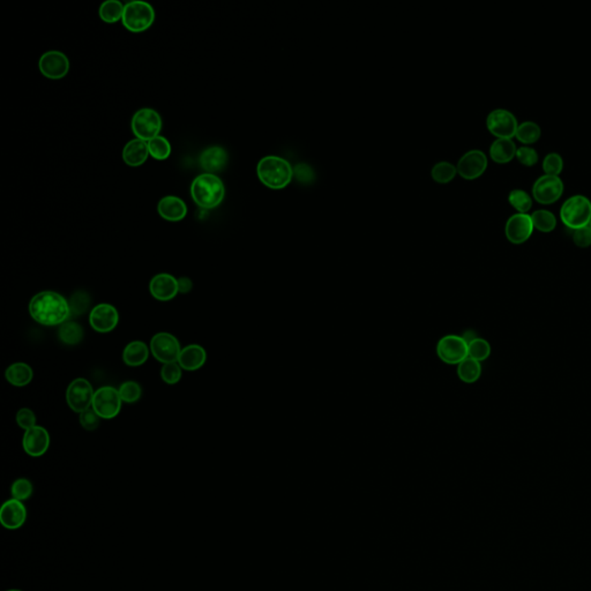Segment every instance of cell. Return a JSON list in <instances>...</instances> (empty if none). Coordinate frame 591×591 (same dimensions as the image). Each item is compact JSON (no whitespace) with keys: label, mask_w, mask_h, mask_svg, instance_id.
Instances as JSON below:
<instances>
[{"label":"cell","mask_w":591,"mask_h":591,"mask_svg":"<svg viewBox=\"0 0 591 591\" xmlns=\"http://www.w3.org/2000/svg\"><path fill=\"white\" fill-rule=\"evenodd\" d=\"M29 315L37 324L47 327L60 326L71 318L69 300L56 291H41L30 299Z\"/></svg>","instance_id":"cell-1"},{"label":"cell","mask_w":591,"mask_h":591,"mask_svg":"<svg viewBox=\"0 0 591 591\" xmlns=\"http://www.w3.org/2000/svg\"><path fill=\"white\" fill-rule=\"evenodd\" d=\"M259 180L271 189H283L293 177V168L289 160L277 155H268L257 165Z\"/></svg>","instance_id":"cell-2"},{"label":"cell","mask_w":591,"mask_h":591,"mask_svg":"<svg viewBox=\"0 0 591 591\" xmlns=\"http://www.w3.org/2000/svg\"><path fill=\"white\" fill-rule=\"evenodd\" d=\"M226 187L222 180L211 173L199 175L191 185V197L197 205L213 209L223 201Z\"/></svg>","instance_id":"cell-3"},{"label":"cell","mask_w":591,"mask_h":591,"mask_svg":"<svg viewBox=\"0 0 591 591\" xmlns=\"http://www.w3.org/2000/svg\"><path fill=\"white\" fill-rule=\"evenodd\" d=\"M560 218L567 227L576 230L587 227L591 220V202L583 195H574L560 209Z\"/></svg>","instance_id":"cell-4"},{"label":"cell","mask_w":591,"mask_h":591,"mask_svg":"<svg viewBox=\"0 0 591 591\" xmlns=\"http://www.w3.org/2000/svg\"><path fill=\"white\" fill-rule=\"evenodd\" d=\"M155 20V11L151 4L134 0L126 4L124 10L123 25L132 33H141L151 28Z\"/></svg>","instance_id":"cell-5"},{"label":"cell","mask_w":591,"mask_h":591,"mask_svg":"<svg viewBox=\"0 0 591 591\" xmlns=\"http://www.w3.org/2000/svg\"><path fill=\"white\" fill-rule=\"evenodd\" d=\"M123 403L117 388L103 386L95 390L91 408L102 419H112L119 415Z\"/></svg>","instance_id":"cell-6"},{"label":"cell","mask_w":591,"mask_h":591,"mask_svg":"<svg viewBox=\"0 0 591 591\" xmlns=\"http://www.w3.org/2000/svg\"><path fill=\"white\" fill-rule=\"evenodd\" d=\"M149 348L154 358L163 365L178 362L182 349L178 339L172 334L165 332L155 334L154 337H151Z\"/></svg>","instance_id":"cell-7"},{"label":"cell","mask_w":591,"mask_h":591,"mask_svg":"<svg viewBox=\"0 0 591 591\" xmlns=\"http://www.w3.org/2000/svg\"><path fill=\"white\" fill-rule=\"evenodd\" d=\"M133 133L136 139L151 141V139L160 136L162 129V119L160 114L154 109H140L132 118Z\"/></svg>","instance_id":"cell-8"},{"label":"cell","mask_w":591,"mask_h":591,"mask_svg":"<svg viewBox=\"0 0 591 591\" xmlns=\"http://www.w3.org/2000/svg\"><path fill=\"white\" fill-rule=\"evenodd\" d=\"M95 390L85 378H78L69 385L66 390V402L69 409L81 414L90 409Z\"/></svg>","instance_id":"cell-9"},{"label":"cell","mask_w":591,"mask_h":591,"mask_svg":"<svg viewBox=\"0 0 591 591\" xmlns=\"http://www.w3.org/2000/svg\"><path fill=\"white\" fill-rule=\"evenodd\" d=\"M437 355L441 362L459 365L468 358V342L459 335H446L438 342Z\"/></svg>","instance_id":"cell-10"},{"label":"cell","mask_w":591,"mask_h":591,"mask_svg":"<svg viewBox=\"0 0 591 591\" xmlns=\"http://www.w3.org/2000/svg\"><path fill=\"white\" fill-rule=\"evenodd\" d=\"M119 324V312L111 304L102 303L89 312V324L98 333L107 334L116 329Z\"/></svg>","instance_id":"cell-11"},{"label":"cell","mask_w":591,"mask_h":591,"mask_svg":"<svg viewBox=\"0 0 591 591\" xmlns=\"http://www.w3.org/2000/svg\"><path fill=\"white\" fill-rule=\"evenodd\" d=\"M486 126L493 136L498 139H512L517 131V120L510 111L497 109L491 111L486 118Z\"/></svg>","instance_id":"cell-12"},{"label":"cell","mask_w":591,"mask_h":591,"mask_svg":"<svg viewBox=\"0 0 591 591\" xmlns=\"http://www.w3.org/2000/svg\"><path fill=\"white\" fill-rule=\"evenodd\" d=\"M563 193V182L557 176L539 177L532 187V194L541 205H551L558 201Z\"/></svg>","instance_id":"cell-13"},{"label":"cell","mask_w":591,"mask_h":591,"mask_svg":"<svg viewBox=\"0 0 591 591\" xmlns=\"http://www.w3.org/2000/svg\"><path fill=\"white\" fill-rule=\"evenodd\" d=\"M488 167V158L479 149H472L462 155L457 162V172L466 180H475L481 176Z\"/></svg>","instance_id":"cell-14"},{"label":"cell","mask_w":591,"mask_h":591,"mask_svg":"<svg viewBox=\"0 0 591 591\" xmlns=\"http://www.w3.org/2000/svg\"><path fill=\"white\" fill-rule=\"evenodd\" d=\"M38 67L42 74L49 79H62L69 73V60L60 51H49L42 56Z\"/></svg>","instance_id":"cell-15"},{"label":"cell","mask_w":591,"mask_h":591,"mask_svg":"<svg viewBox=\"0 0 591 591\" xmlns=\"http://www.w3.org/2000/svg\"><path fill=\"white\" fill-rule=\"evenodd\" d=\"M50 434L47 428L40 425L25 431L23 447L25 454L32 457H40L47 453L50 447Z\"/></svg>","instance_id":"cell-16"},{"label":"cell","mask_w":591,"mask_h":591,"mask_svg":"<svg viewBox=\"0 0 591 591\" xmlns=\"http://www.w3.org/2000/svg\"><path fill=\"white\" fill-rule=\"evenodd\" d=\"M149 291L158 302H170L180 293L178 279L171 274H158L149 282Z\"/></svg>","instance_id":"cell-17"},{"label":"cell","mask_w":591,"mask_h":591,"mask_svg":"<svg viewBox=\"0 0 591 591\" xmlns=\"http://www.w3.org/2000/svg\"><path fill=\"white\" fill-rule=\"evenodd\" d=\"M534 231L532 216L528 214H515L507 221L505 233L513 244H522L527 242Z\"/></svg>","instance_id":"cell-18"},{"label":"cell","mask_w":591,"mask_h":591,"mask_svg":"<svg viewBox=\"0 0 591 591\" xmlns=\"http://www.w3.org/2000/svg\"><path fill=\"white\" fill-rule=\"evenodd\" d=\"M27 508L23 501L10 499L4 503L0 510V522L4 528L16 530L25 525L27 521Z\"/></svg>","instance_id":"cell-19"},{"label":"cell","mask_w":591,"mask_h":591,"mask_svg":"<svg viewBox=\"0 0 591 591\" xmlns=\"http://www.w3.org/2000/svg\"><path fill=\"white\" fill-rule=\"evenodd\" d=\"M228 163V153L223 147L213 146L206 148L199 158V164L206 173L220 172Z\"/></svg>","instance_id":"cell-20"},{"label":"cell","mask_w":591,"mask_h":591,"mask_svg":"<svg viewBox=\"0 0 591 591\" xmlns=\"http://www.w3.org/2000/svg\"><path fill=\"white\" fill-rule=\"evenodd\" d=\"M207 362V351L199 344H189L180 351L178 364L185 371H197Z\"/></svg>","instance_id":"cell-21"},{"label":"cell","mask_w":591,"mask_h":591,"mask_svg":"<svg viewBox=\"0 0 591 591\" xmlns=\"http://www.w3.org/2000/svg\"><path fill=\"white\" fill-rule=\"evenodd\" d=\"M158 214L169 222H180L187 214V206L182 199L168 195L160 199L158 205Z\"/></svg>","instance_id":"cell-22"},{"label":"cell","mask_w":591,"mask_h":591,"mask_svg":"<svg viewBox=\"0 0 591 591\" xmlns=\"http://www.w3.org/2000/svg\"><path fill=\"white\" fill-rule=\"evenodd\" d=\"M148 156H149L148 142L140 139H133L124 147V162L129 167H140L147 160Z\"/></svg>","instance_id":"cell-23"},{"label":"cell","mask_w":591,"mask_h":591,"mask_svg":"<svg viewBox=\"0 0 591 591\" xmlns=\"http://www.w3.org/2000/svg\"><path fill=\"white\" fill-rule=\"evenodd\" d=\"M151 356V348L144 341H133L125 346L123 361L129 368H139L147 362Z\"/></svg>","instance_id":"cell-24"},{"label":"cell","mask_w":591,"mask_h":591,"mask_svg":"<svg viewBox=\"0 0 591 591\" xmlns=\"http://www.w3.org/2000/svg\"><path fill=\"white\" fill-rule=\"evenodd\" d=\"M7 382L14 387L28 386L34 378V371L27 363H13L5 371Z\"/></svg>","instance_id":"cell-25"},{"label":"cell","mask_w":591,"mask_h":591,"mask_svg":"<svg viewBox=\"0 0 591 591\" xmlns=\"http://www.w3.org/2000/svg\"><path fill=\"white\" fill-rule=\"evenodd\" d=\"M516 146L512 139H497L491 145V158L497 163H508L515 158Z\"/></svg>","instance_id":"cell-26"},{"label":"cell","mask_w":591,"mask_h":591,"mask_svg":"<svg viewBox=\"0 0 591 591\" xmlns=\"http://www.w3.org/2000/svg\"><path fill=\"white\" fill-rule=\"evenodd\" d=\"M85 337V330L79 322L74 320H67L63 324H60L58 329V337L59 340L66 346H76L81 343Z\"/></svg>","instance_id":"cell-27"},{"label":"cell","mask_w":591,"mask_h":591,"mask_svg":"<svg viewBox=\"0 0 591 591\" xmlns=\"http://www.w3.org/2000/svg\"><path fill=\"white\" fill-rule=\"evenodd\" d=\"M481 375V363L475 359L466 358L457 365V375L460 380L466 384H474Z\"/></svg>","instance_id":"cell-28"},{"label":"cell","mask_w":591,"mask_h":591,"mask_svg":"<svg viewBox=\"0 0 591 591\" xmlns=\"http://www.w3.org/2000/svg\"><path fill=\"white\" fill-rule=\"evenodd\" d=\"M124 10L125 5L119 0H107L100 6L98 14L104 23H115L123 20Z\"/></svg>","instance_id":"cell-29"},{"label":"cell","mask_w":591,"mask_h":591,"mask_svg":"<svg viewBox=\"0 0 591 591\" xmlns=\"http://www.w3.org/2000/svg\"><path fill=\"white\" fill-rule=\"evenodd\" d=\"M466 339V337H464ZM468 342V357L475 359L477 362H483L488 359L491 355V346L488 341L481 337H474L472 340H467Z\"/></svg>","instance_id":"cell-30"},{"label":"cell","mask_w":591,"mask_h":591,"mask_svg":"<svg viewBox=\"0 0 591 591\" xmlns=\"http://www.w3.org/2000/svg\"><path fill=\"white\" fill-rule=\"evenodd\" d=\"M90 296L86 291H76L71 296L69 299V310H71V318L74 317H80V315H85L86 312L88 311L90 308Z\"/></svg>","instance_id":"cell-31"},{"label":"cell","mask_w":591,"mask_h":591,"mask_svg":"<svg viewBox=\"0 0 591 591\" xmlns=\"http://www.w3.org/2000/svg\"><path fill=\"white\" fill-rule=\"evenodd\" d=\"M148 149H149V155L155 160H167L171 154L170 142L168 141V139L164 136H158L151 139V141H148Z\"/></svg>","instance_id":"cell-32"},{"label":"cell","mask_w":591,"mask_h":591,"mask_svg":"<svg viewBox=\"0 0 591 591\" xmlns=\"http://www.w3.org/2000/svg\"><path fill=\"white\" fill-rule=\"evenodd\" d=\"M515 136L522 144H534L541 138V127L534 122H525L517 127Z\"/></svg>","instance_id":"cell-33"},{"label":"cell","mask_w":591,"mask_h":591,"mask_svg":"<svg viewBox=\"0 0 591 591\" xmlns=\"http://www.w3.org/2000/svg\"><path fill=\"white\" fill-rule=\"evenodd\" d=\"M532 224L534 228L541 233H551L557 227V218L549 211H537L532 213Z\"/></svg>","instance_id":"cell-34"},{"label":"cell","mask_w":591,"mask_h":591,"mask_svg":"<svg viewBox=\"0 0 591 591\" xmlns=\"http://www.w3.org/2000/svg\"><path fill=\"white\" fill-rule=\"evenodd\" d=\"M120 397L123 399L124 403L127 404H133V403L138 402L139 399L142 397V387L141 385L136 382V381H125L120 385L118 388Z\"/></svg>","instance_id":"cell-35"},{"label":"cell","mask_w":591,"mask_h":591,"mask_svg":"<svg viewBox=\"0 0 591 591\" xmlns=\"http://www.w3.org/2000/svg\"><path fill=\"white\" fill-rule=\"evenodd\" d=\"M457 169L454 164L447 160H441L434 164L431 175L434 180L438 182H448L455 177Z\"/></svg>","instance_id":"cell-36"},{"label":"cell","mask_w":591,"mask_h":591,"mask_svg":"<svg viewBox=\"0 0 591 591\" xmlns=\"http://www.w3.org/2000/svg\"><path fill=\"white\" fill-rule=\"evenodd\" d=\"M508 201L519 211L520 214H527L532 209V200L528 193L522 189H514L510 193Z\"/></svg>","instance_id":"cell-37"},{"label":"cell","mask_w":591,"mask_h":591,"mask_svg":"<svg viewBox=\"0 0 591 591\" xmlns=\"http://www.w3.org/2000/svg\"><path fill=\"white\" fill-rule=\"evenodd\" d=\"M33 492H34V488H33L32 481L27 478L16 479L11 486L13 499H16V501H28L29 498L32 497Z\"/></svg>","instance_id":"cell-38"},{"label":"cell","mask_w":591,"mask_h":591,"mask_svg":"<svg viewBox=\"0 0 591 591\" xmlns=\"http://www.w3.org/2000/svg\"><path fill=\"white\" fill-rule=\"evenodd\" d=\"M182 368L178 363L164 364L160 368V378L167 385H177L182 379Z\"/></svg>","instance_id":"cell-39"},{"label":"cell","mask_w":591,"mask_h":591,"mask_svg":"<svg viewBox=\"0 0 591 591\" xmlns=\"http://www.w3.org/2000/svg\"><path fill=\"white\" fill-rule=\"evenodd\" d=\"M563 169V158L557 153L547 155L543 162V170L547 176H559Z\"/></svg>","instance_id":"cell-40"},{"label":"cell","mask_w":591,"mask_h":591,"mask_svg":"<svg viewBox=\"0 0 591 591\" xmlns=\"http://www.w3.org/2000/svg\"><path fill=\"white\" fill-rule=\"evenodd\" d=\"M101 419V417L95 412L93 408L79 414L80 425H81L82 428H85L86 431H95V430H98Z\"/></svg>","instance_id":"cell-41"},{"label":"cell","mask_w":591,"mask_h":591,"mask_svg":"<svg viewBox=\"0 0 591 591\" xmlns=\"http://www.w3.org/2000/svg\"><path fill=\"white\" fill-rule=\"evenodd\" d=\"M16 424L19 425V428H23L25 431L37 425L36 424V421H37L36 415L29 408H23V409H20L19 411L16 412Z\"/></svg>","instance_id":"cell-42"},{"label":"cell","mask_w":591,"mask_h":591,"mask_svg":"<svg viewBox=\"0 0 591 591\" xmlns=\"http://www.w3.org/2000/svg\"><path fill=\"white\" fill-rule=\"evenodd\" d=\"M515 158H517L520 163L525 167H532L537 163L538 154L534 148L521 147L516 151Z\"/></svg>","instance_id":"cell-43"},{"label":"cell","mask_w":591,"mask_h":591,"mask_svg":"<svg viewBox=\"0 0 591 591\" xmlns=\"http://www.w3.org/2000/svg\"><path fill=\"white\" fill-rule=\"evenodd\" d=\"M293 176L302 182H311L315 180V171L308 164L299 163L293 168Z\"/></svg>","instance_id":"cell-44"},{"label":"cell","mask_w":591,"mask_h":591,"mask_svg":"<svg viewBox=\"0 0 591 591\" xmlns=\"http://www.w3.org/2000/svg\"><path fill=\"white\" fill-rule=\"evenodd\" d=\"M573 240L575 242V245L579 246V247H588V246H590L591 228L587 226V227L574 230Z\"/></svg>","instance_id":"cell-45"},{"label":"cell","mask_w":591,"mask_h":591,"mask_svg":"<svg viewBox=\"0 0 591 591\" xmlns=\"http://www.w3.org/2000/svg\"><path fill=\"white\" fill-rule=\"evenodd\" d=\"M192 289L193 282L189 277L182 276L178 279V290H180V293L185 295V293H191Z\"/></svg>","instance_id":"cell-46"},{"label":"cell","mask_w":591,"mask_h":591,"mask_svg":"<svg viewBox=\"0 0 591 591\" xmlns=\"http://www.w3.org/2000/svg\"><path fill=\"white\" fill-rule=\"evenodd\" d=\"M7 591H23V590H18V589H11V590Z\"/></svg>","instance_id":"cell-47"},{"label":"cell","mask_w":591,"mask_h":591,"mask_svg":"<svg viewBox=\"0 0 591 591\" xmlns=\"http://www.w3.org/2000/svg\"><path fill=\"white\" fill-rule=\"evenodd\" d=\"M589 227L591 228V220H590V223H589Z\"/></svg>","instance_id":"cell-48"}]
</instances>
